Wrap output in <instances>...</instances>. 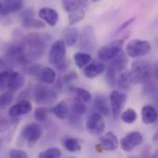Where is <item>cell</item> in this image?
<instances>
[{"label": "cell", "mask_w": 158, "mask_h": 158, "mask_svg": "<svg viewBox=\"0 0 158 158\" xmlns=\"http://www.w3.org/2000/svg\"><path fill=\"white\" fill-rule=\"evenodd\" d=\"M33 16H34V10L32 8H26L21 13V18L22 19L30 18V17H33Z\"/></svg>", "instance_id": "40"}, {"label": "cell", "mask_w": 158, "mask_h": 158, "mask_svg": "<svg viewBox=\"0 0 158 158\" xmlns=\"http://www.w3.org/2000/svg\"><path fill=\"white\" fill-rule=\"evenodd\" d=\"M1 5H2V3L0 2V8H1Z\"/></svg>", "instance_id": "45"}, {"label": "cell", "mask_w": 158, "mask_h": 158, "mask_svg": "<svg viewBox=\"0 0 158 158\" xmlns=\"http://www.w3.org/2000/svg\"><path fill=\"white\" fill-rule=\"evenodd\" d=\"M137 112L132 108H128L121 114V120L127 124H132L137 120Z\"/></svg>", "instance_id": "32"}, {"label": "cell", "mask_w": 158, "mask_h": 158, "mask_svg": "<svg viewBox=\"0 0 158 158\" xmlns=\"http://www.w3.org/2000/svg\"><path fill=\"white\" fill-rule=\"evenodd\" d=\"M84 69V75L88 79H94L96 78L98 75L103 73L106 69L105 65L100 62H94V63H89Z\"/></svg>", "instance_id": "20"}, {"label": "cell", "mask_w": 158, "mask_h": 158, "mask_svg": "<svg viewBox=\"0 0 158 158\" xmlns=\"http://www.w3.org/2000/svg\"><path fill=\"white\" fill-rule=\"evenodd\" d=\"M23 0H5L0 8V14L8 15L20 10L23 7Z\"/></svg>", "instance_id": "19"}, {"label": "cell", "mask_w": 158, "mask_h": 158, "mask_svg": "<svg viewBox=\"0 0 158 158\" xmlns=\"http://www.w3.org/2000/svg\"><path fill=\"white\" fill-rule=\"evenodd\" d=\"M94 107L96 108L97 112L102 116H108L110 113V109L108 106V103L104 95H97L94 99Z\"/></svg>", "instance_id": "23"}, {"label": "cell", "mask_w": 158, "mask_h": 158, "mask_svg": "<svg viewBox=\"0 0 158 158\" xmlns=\"http://www.w3.org/2000/svg\"><path fill=\"white\" fill-rule=\"evenodd\" d=\"M87 1H93V2H97V1H99V0H87Z\"/></svg>", "instance_id": "43"}, {"label": "cell", "mask_w": 158, "mask_h": 158, "mask_svg": "<svg viewBox=\"0 0 158 158\" xmlns=\"http://www.w3.org/2000/svg\"><path fill=\"white\" fill-rule=\"evenodd\" d=\"M62 6L69 15V25L76 24L84 19L88 8L87 0H62Z\"/></svg>", "instance_id": "2"}, {"label": "cell", "mask_w": 158, "mask_h": 158, "mask_svg": "<svg viewBox=\"0 0 158 158\" xmlns=\"http://www.w3.org/2000/svg\"><path fill=\"white\" fill-rule=\"evenodd\" d=\"M7 67H8L7 62L5 60L4 57H1V56H0V71L7 70Z\"/></svg>", "instance_id": "42"}, {"label": "cell", "mask_w": 158, "mask_h": 158, "mask_svg": "<svg viewBox=\"0 0 158 158\" xmlns=\"http://www.w3.org/2000/svg\"><path fill=\"white\" fill-rule=\"evenodd\" d=\"M4 58L9 65L25 66L29 63L22 44H8L4 48Z\"/></svg>", "instance_id": "4"}, {"label": "cell", "mask_w": 158, "mask_h": 158, "mask_svg": "<svg viewBox=\"0 0 158 158\" xmlns=\"http://www.w3.org/2000/svg\"><path fill=\"white\" fill-rule=\"evenodd\" d=\"M73 59L75 64L77 65L78 68L83 69L86 67L91 61H92V56L88 53H83V52H78L75 53L73 56Z\"/></svg>", "instance_id": "27"}, {"label": "cell", "mask_w": 158, "mask_h": 158, "mask_svg": "<svg viewBox=\"0 0 158 158\" xmlns=\"http://www.w3.org/2000/svg\"><path fill=\"white\" fill-rule=\"evenodd\" d=\"M41 70V67L39 65H33L29 69V74L33 77H38Z\"/></svg>", "instance_id": "39"}, {"label": "cell", "mask_w": 158, "mask_h": 158, "mask_svg": "<svg viewBox=\"0 0 158 158\" xmlns=\"http://www.w3.org/2000/svg\"><path fill=\"white\" fill-rule=\"evenodd\" d=\"M69 91L75 94L76 99H79V100H81V101H82L84 103H88V102L91 101V98H92L91 94L87 90H85L83 88L71 86V87H69Z\"/></svg>", "instance_id": "28"}, {"label": "cell", "mask_w": 158, "mask_h": 158, "mask_svg": "<svg viewBox=\"0 0 158 158\" xmlns=\"http://www.w3.org/2000/svg\"><path fill=\"white\" fill-rule=\"evenodd\" d=\"M13 101L12 92H5L0 94V109L6 108Z\"/></svg>", "instance_id": "34"}, {"label": "cell", "mask_w": 158, "mask_h": 158, "mask_svg": "<svg viewBox=\"0 0 158 158\" xmlns=\"http://www.w3.org/2000/svg\"><path fill=\"white\" fill-rule=\"evenodd\" d=\"M124 45V40H116L108 44L101 47L98 50L97 57L103 62H108L116 57L121 51Z\"/></svg>", "instance_id": "8"}, {"label": "cell", "mask_w": 158, "mask_h": 158, "mask_svg": "<svg viewBox=\"0 0 158 158\" xmlns=\"http://www.w3.org/2000/svg\"><path fill=\"white\" fill-rule=\"evenodd\" d=\"M47 118V110L44 106H39L34 110V118L37 121H44Z\"/></svg>", "instance_id": "35"}, {"label": "cell", "mask_w": 158, "mask_h": 158, "mask_svg": "<svg viewBox=\"0 0 158 158\" xmlns=\"http://www.w3.org/2000/svg\"><path fill=\"white\" fill-rule=\"evenodd\" d=\"M151 48V44L148 41L135 39L128 43V44L126 45V53L127 56L132 58H138L149 54Z\"/></svg>", "instance_id": "7"}, {"label": "cell", "mask_w": 158, "mask_h": 158, "mask_svg": "<svg viewBox=\"0 0 158 158\" xmlns=\"http://www.w3.org/2000/svg\"><path fill=\"white\" fill-rule=\"evenodd\" d=\"M110 106L114 119H118L120 117V113L127 101V95L119 91H112L110 94Z\"/></svg>", "instance_id": "12"}, {"label": "cell", "mask_w": 158, "mask_h": 158, "mask_svg": "<svg viewBox=\"0 0 158 158\" xmlns=\"http://www.w3.org/2000/svg\"><path fill=\"white\" fill-rule=\"evenodd\" d=\"M99 144L104 150L108 152H113L118 148L119 142L114 132L108 131L104 136L99 138Z\"/></svg>", "instance_id": "16"}, {"label": "cell", "mask_w": 158, "mask_h": 158, "mask_svg": "<svg viewBox=\"0 0 158 158\" xmlns=\"http://www.w3.org/2000/svg\"><path fill=\"white\" fill-rule=\"evenodd\" d=\"M22 25L25 28H29V29H44L45 28V23L42 20H39L37 19H34L33 17H30V18H25L22 19Z\"/></svg>", "instance_id": "29"}, {"label": "cell", "mask_w": 158, "mask_h": 158, "mask_svg": "<svg viewBox=\"0 0 158 158\" xmlns=\"http://www.w3.org/2000/svg\"><path fill=\"white\" fill-rule=\"evenodd\" d=\"M67 45L63 40L54 42L49 50V62L57 69H64L67 66L66 63Z\"/></svg>", "instance_id": "5"}, {"label": "cell", "mask_w": 158, "mask_h": 158, "mask_svg": "<svg viewBox=\"0 0 158 158\" xmlns=\"http://www.w3.org/2000/svg\"><path fill=\"white\" fill-rule=\"evenodd\" d=\"M71 110H72L73 115H75L76 117H78V116L84 115L85 112H86V110H87V107L84 105V102H82V101L75 98V101L73 102V104L71 106Z\"/></svg>", "instance_id": "31"}, {"label": "cell", "mask_w": 158, "mask_h": 158, "mask_svg": "<svg viewBox=\"0 0 158 158\" xmlns=\"http://www.w3.org/2000/svg\"><path fill=\"white\" fill-rule=\"evenodd\" d=\"M131 74L133 84L146 82L152 76V66L147 60L138 59L132 63Z\"/></svg>", "instance_id": "6"}, {"label": "cell", "mask_w": 158, "mask_h": 158, "mask_svg": "<svg viewBox=\"0 0 158 158\" xmlns=\"http://www.w3.org/2000/svg\"><path fill=\"white\" fill-rule=\"evenodd\" d=\"M50 110L59 119H67L69 118V106L66 104V102H64V101L59 102L57 105H56Z\"/></svg>", "instance_id": "24"}, {"label": "cell", "mask_w": 158, "mask_h": 158, "mask_svg": "<svg viewBox=\"0 0 158 158\" xmlns=\"http://www.w3.org/2000/svg\"><path fill=\"white\" fill-rule=\"evenodd\" d=\"M1 145H2V141L0 140V149H1Z\"/></svg>", "instance_id": "44"}, {"label": "cell", "mask_w": 158, "mask_h": 158, "mask_svg": "<svg viewBox=\"0 0 158 158\" xmlns=\"http://www.w3.org/2000/svg\"><path fill=\"white\" fill-rule=\"evenodd\" d=\"M20 135L28 143H34L41 139V137L43 135V131L39 124L30 123L23 127V129L21 130Z\"/></svg>", "instance_id": "14"}, {"label": "cell", "mask_w": 158, "mask_h": 158, "mask_svg": "<svg viewBox=\"0 0 158 158\" xmlns=\"http://www.w3.org/2000/svg\"><path fill=\"white\" fill-rule=\"evenodd\" d=\"M142 119L145 124H153L157 120V110L151 105H146L142 108Z\"/></svg>", "instance_id": "21"}, {"label": "cell", "mask_w": 158, "mask_h": 158, "mask_svg": "<svg viewBox=\"0 0 158 158\" xmlns=\"http://www.w3.org/2000/svg\"><path fill=\"white\" fill-rule=\"evenodd\" d=\"M9 156L11 158H27L28 155L24 151L13 149L9 152Z\"/></svg>", "instance_id": "38"}, {"label": "cell", "mask_w": 158, "mask_h": 158, "mask_svg": "<svg viewBox=\"0 0 158 158\" xmlns=\"http://www.w3.org/2000/svg\"><path fill=\"white\" fill-rule=\"evenodd\" d=\"M47 35H42L38 33H30L23 40V47L25 56L29 63L33 60L40 59L44 52L48 44Z\"/></svg>", "instance_id": "1"}, {"label": "cell", "mask_w": 158, "mask_h": 158, "mask_svg": "<svg viewBox=\"0 0 158 158\" xmlns=\"http://www.w3.org/2000/svg\"><path fill=\"white\" fill-rule=\"evenodd\" d=\"M65 148L70 153H76L81 150V143L76 138H68L64 143Z\"/></svg>", "instance_id": "30"}, {"label": "cell", "mask_w": 158, "mask_h": 158, "mask_svg": "<svg viewBox=\"0 0 158 158\" xmlns=\"http://www.w3.org/2000/svg\"><path fill=\"white\" fill-rule=\"evenodd\" d=\"M118 86L120 90L122 91H129L133 84L132 81V77L131 74V71H126L120 74L119 77H118L117 80Z\"/></svg>", "instance_id": "22"}, {"label": "cell", "mask_w": 158, "mask_h": 158, "mask_svg": "<svg viewBox=\"0 0 158 158\" xmlns=\"http://www.w3.org/2000/svg\"><path fill=\"white\" fill-rule=\"evenodd\" d=\"M61 150L57 147H50L39 154L40 158H58L61 156Z\"/></svg>", "instance_id": "33"}, {"label": "cell", "mask_w": 158, "mask_h": 158, "mask_svg": "<svg viewBox=\"0 0 158 158\" xmlns=\"http://www.w3.org/2000/svg\"><path fill=\"white\" fill-rule=\"evenodd\" d=\"M143 142V137L139 131H131L129 132L126 136H124L120 142V147L125 152H131L134 148L142 144Z\"/></svg>", "instance_id": "13"}, {"label": "cell", "mask_w": 158, "mask_h": 158, "mask_svg": "<svg viewBox=\"0 0 158 158\" xmlns=\"http://www.w3.org/2000/svg\"><path fill=\"white\" fill-rule=\"evenodd\" d=\"M34 101L40 105H50L56 99L55 91L44 84H37L33 92Z\"/></svg>", "instance_id": "9"}, {"label": "cell", "mask_w": 158, "mask_h": 158, "mask_svg": "<svg viewBox=\"0 0 158 158\" xmlns=\"http://www.w3.org/2000/svg\"><path fill=\"white\" fill-rule=\"evenodd\" d=\"M86 129L91 135L99 136L103 134L106 129V123L103 116L98 112L90 115L86 121Z\"/></svg>", "instance_id": "10"}, {"label": "cell", "mask_w": 158, "mask_h": 158, "mask_svg": "<svg viewBox=\"0 0 158 158\" xmlns=\"http://www.w3.org/2000/svg\"><path fill=\"white\" fill-rule=\"evenodd\" d=\"M10 128V123L3 115L0 114V133H4Z\"/></svg>", "instance_id": "37"}, {"label": "cell", "mask_w": 158, "mask_h": 158, "mask_svg": "<svg viewBox=\"0 0 158 158\" xmlns=\"http://www.w3.org/2000/svg\"><path fill=\"white\" fill-rule=\"evenodd\" d=\"M31 109H32L31 104L27 100H22L9 108L8 115L11 118H18L22 115H26L30 113Z\"/></svg>", "instance_id": "17"}, {"label": "cell", "mask_w": 158, "mask_h": 158, "mask_svg": "<svg viewBox=\"0 0 158 158\" xmlns=\"http://www.w3.org/2000/svg\"><path fill=\"white\" fill-rule=\"evenodd\" d=\"M110 61L111 62L106 69V80L109 86H115L118 74L122 72L128 66V56L121 51L116 57H114Z\"/></svg>", "instance_id": "3"}, {"label": "cell", "mask_w": 158, "mask_h": 158, "mask_svg": "<svg viewBox=\"0 0 158 158\" xmlns=\"http://www.w3.org/2000/svg\"><path fill=\"white\" fill-rule=\"evenodd\" d=\"M24 83H25L24 76L19 71L10 72L7 81V90L10 92L18 91L24 86Z\"/></svg>", "instance_id": "18"}, {"label": "cell", "mask_w": 158, "mask_h": 158, "mask_svg": "<svg viewBox=\"0 0 158 158\" xmlns=\"http://www.w3.org/2000/svg\"><path fill=\"white\" fill-rule=\"evenodd\" d=\"M135 17H132V18H131L130 19H128L127 21H125L123 24H121L120 25V27H119V29H118V31H123V30H125L126 28H128L131 24H132L134 21H135Z\"/></svg>", "instance_id": "41"}, {"label": "cell", "mask_w": 158, "mask_h": 158, "mask_svg": "<svg viewBox=\"0 0 158 158\" xmlns=\"http://www.w3.org/2000/svg\"><path fill=\"white\" fill-rule=\"evenodd\" d=\"M38 78L44 84H52L56 81V72L51 68H44L41 69Z\"/></svg>", "instance_id": "25"}, {"label": "cell", "mask_w": 158, "mask_h": 158, "mask_svg": "<svg viewBox=\"0 0 158 158\" xmlns=\"http://www.w3.org/2000/svg\"><path fill=\"white\" fill-rule=\"evenodd\" d=\"M10 72L11 71H9L8 69L0 71V91L7 89V81H8Z\"/></svg>", "instance_id": "36"}, {"label": "cell", "mask_w": 158, "mask_h": 158, "mask_svg": "<svg viewBox=\"0 0 158 158\" xmlns=\"http://www.w3.org/2000/svg\"><path fill=\"white\" fill-rule=\"evenodd\" d=\"M63 37H64V43L68 46H73L79 37V31L77 28H68L64 31L63 32Z\"/></svg>", "instance_id": "26"}, {"label": "cell", "mask_w": 158, "mask_h": 158, "mask_svg": "<svg viewBox=\"0 0 158 158\" xmlns=\"http://www.w3.org/2000/svg\"><path fill=\"white\" fill-rule=\"evenodd\" d=\"M80 39V45L81 49H84L86 51H93L96 47V37L93 26H85L82 29Z\"/></svg>", "instance_id": "11"}, {"label": "cell", "mask_w": 158, "mask_h": 158, "mask_svg": "<svg viewBox=\"0 0 158 158\" xmlns=\"http://www.w3.org/2000/svg\"><path fill=\"white\" fill-rule=\"evenodd\" d=\"M38 16L42 20H44V23L48 24L51 27L56 26L57 24L58 19H59L57 11L56 9H54L52 7H48V6L42 7L38 12Z\"/></svg>", "instance_id": "15"}]
</instances>
